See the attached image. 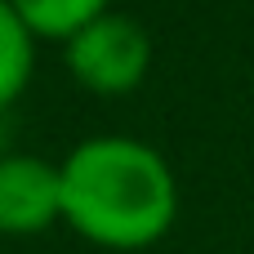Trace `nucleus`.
Returning <instances> with one entry per match:
<instances>
[{"mask_svg": "<svg viewBox=\"0 0 254 254\" xmlns=\"http://www.w3.org/2000/svg\"><path fill=\"white\" fill-rule=\"evenodd\" d=\"M63 223L98 250H147L179 219L170 161L129 134H94L63 161Z\"/></svg>", "mask_w": 254, "mask_h": 254, "instance_id": "nucleus-1", "label": "nucleus"}, {"mask_svg": "<svg viewBox=\"0 0 254 254\" xmlns=\"http://www.w3.org/2000/svg\"><path fill=\"white\" fill-rule=\"evenodd\" d=\"M63 63L80 89L103 94V98H121L147 80L152 36L138 18L107 9L94 22H85L76 36L63 40Z\"/></svg>", "mask_w": 254, "mask_h": 254, "instance_id": "nucleus-2", "label": "nucleus"}, {"mask_svg": "<svg viewBox=\"0 0 254 254\" xmlns=\"http://www.w3.org/2000/svg\"><path fill=\"white\" fill-rule=\"evenodd\" d=\"M63 223V170L58 161L31 152L0 156V232L4 237H36Z\"/></svg>", "mask_w": 254, "mask_h": 254, "instance_id": "nucleus-3", "label": "nucleus"}, {"mask_svg": "<svg viewBox=\"0 0 254 254\" xmlns=\"http://www.w3.org/2000/svg\"><path fill=\"white\" fill-rule=\"evenodd\" d=\"M31 67H36V36L27 31L18 9L0 0V112L22 98V89L31 85Z\"/></svg>", "mask_w": 254, "mask_h": 254, "instance_id": "nucleus-4", "label": "nucleus"}, {"mask_svg": "<svg viewBox=\"0 0 254 254\" xmlns=\"http://www.w3.org/2000/svg\"><path fill=\"white\" fill-rule=\"evenodd\" d=\"M9 4L18 9V18L36 40H58V45L112 9V0H9Z\"/></svg>", "mask_w": 254, "mask_h": 254, "instance_id": "nucleus-5", "label": "nucleus"}]
</instances>
